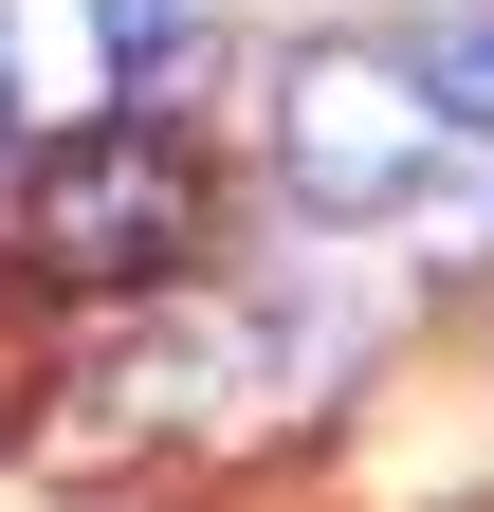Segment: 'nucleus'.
Returning a JSON list of instances; mask_svg holds the SVG:
<instances>
[{
  "label": "nucleus",
  "instance_id": "7ed1b4c3",
  "mask_svg": "<svg viewBox=\"0 0 494 512\" xmlns=\"http://www.w3.org/2000/svg\"><path fill=\"white\" fill-rule=\"evenodd\" d=\"M92 55H110V74L147 92V128H165V92L220 55V0H92Z\"/></svg>",
  "mask_w": 494,
  "mask_h": 512
},
{
  "label": "nucleus",
  "instance_id": "f03ea898",
  "mask_svg": "<svg viewBox=\"0 0 494 512\" xmlns=\"http://www.w3.org/2000/svg\"><path fill=\"white\" fill-rule=\"evenodd\" d=\"M440 165V92H421V37H293L275 55V183L312 220H385Z\"/></svg>",
  "mask_w": 494,
  "mask_h": 512
},
{
  "label": "nucleus",
  "instance_id": "39448f33",
  "mask_svg": "<svg viewBox=\"0 0 494 512\" xmlns=\"http://www.w3.org/2000/svg\"><path fill=\"white\" fill-rule=\"evenodd\" d=\"M0 128H19V37H0Z\"/></svg>",
  "mask_w": 494,
  "mask_h": 512
},
{
  "label": "nucleus",
  "instance_id": "f257e3e1",
  "mask_svg": "<svg viewBox=\"0 0 494 512\" xmlns=\"http://www.w3.org/2000/svg\"><path fill=\"white\" fill-rule=\"evenodd\" d=\"M19 275L37 293H165L183 275V238H202V165H183V128H74V147H37L19 165Z\"/></svg>",
  "mask_w": 494,
  "mask_h": 512
},
{
  "label": "nucleus",
  "instance_id": "20e7f679",
  "mask_svg": "<svg viewBox=\"0 0 494 512\" xmlns=\"http://www.w3.org/2000/svg\"><path fill=\"white\" fill-rule=\"evenodd\" d=\"M421 92H440V128L494 147V0H440V19H421Z\"/></svg>",
  "mask_w": 494,
  "mask_h": 512
}]
</instances>
